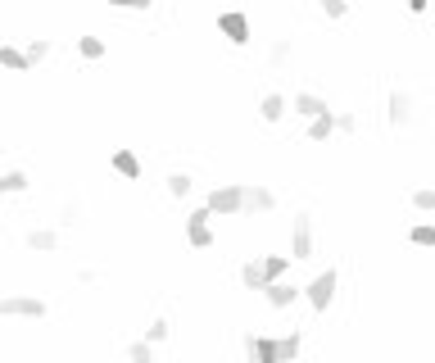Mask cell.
<instances>
[{
    "label": "cell",
    "mask_w": 435,
    "mask_h": 363,
    "mask_svg": "<svg viewBox=\"0 0 435 363\" xmlns=\"http://www.w3.org/2000/svg\"><path fill=\"white\" fill-rule=\"evenodd\" d=\"M317 5H322L326 18H345V14H350V0H317Z\"/></svg>",
    "instance_id": "29"
},
{
    "label": "cell",
    "mask_w": 435,
    "mask_h": 363,
    "mask_svg": "<svg viewBox=\"0 0 435 363\" xmlns=\"http://www.w3.org/2000/svg\"><path fill=\"white\" fill-rule=\"evenodd\" d=\"M127 363H154V345H150V341H132V345H127Z\"/></svg>",
    "instance_id": "22"
},
{
    "label": "cell",
    "mask_w": 435,
    "mask_h": 363,
    "mask_svg": "<svg viewBox=\"0 0 435 363\" xmlns=\"http://www.w3.org/2000/svg\"><path fill=\"white\" fill-rule=\"evenodd\" d=\"M336 132H345V137L359 132V118H354V114H336Z\"/></svg>",
    "instance_id": "30"
},
{
    "label": "cell",
    "mask_w": 435,
    "mask_h": 363,
    "mask_svg": "<svg viewBox=\"0 0 435 363\" xmlns=\"http://www.w3.org/2000/svg\"><path fill=\"white\" fill-rule=\"evenodd\" d=\"M408 205H413V209H422V214H435V191H431V186L413 191V196H408Z\"/></svg>",
    "instance_id": "23"
},
{
    "label": "cell",
    "mask_w": 435,
    "mask_h": 363,
    "mask_svg": "<svg viewBox=\"0 0 435 363\" xmlns=\"http://www.w3.org/2000/svg\"><path fill=\"white\" fill-rule=\"evenodd\" d=\"M168 331H172L168 318H154L150 327H145V341H150V345H159V341H168Z\"/></svg>",
    "instance_id": "27"
},
{
    "label": "cell",
    "mask_w": 435,
    "mask_h": 363,
    "mask_svg": "<svg viewBox=\"0 0 435 363\" xmlns=\"http://www.w3.org/2000/svg\"><path fill=\"white\" fill-rule=\"evenodd\" d=\"M154 5V0H132V9H150Z\"/></svg>",
    "instance_id": "32"
},
{
    "label": "cell",
    "mask_w": 435,
    "mask_h": 363,
    "mask_svg": "<svg viewBox=\"0 0 435 363\" xmlns=\"http://www.w3.org/2000/svg\"><path fill=\"white\" fill-rule=\"evenodd\" d=\"M286 60H290V41L282 36V41H272V46H268V64H272V69H282Z\"/></svg>",
    "instance_id": "25"
},
{
    "label": "cell",
    "mask_w": 435,
    "mask_h": 363,
    "mask_svg": "<svg viewBox=\"0 0 435 363\" xmlns=\"http://www.w3.org/2000/svg\"><path fill=\"white\" fill-rule=\"evenodd\" d=\"M218 32L227 36L231 46H249V18L240 9H222L218 14Z\"/></svg>",
    "instance_id": "6"
},
{
    "label": "cell",
    "mask_w": 435,
    "mask_h": 363,
    "mask_svg": "<svg viewBox=\"0 0 435 363\" xmlns=\"http://www.w3.org/2000/svg\"><path fill=\"white\" fill-rule=\"evenodd\" d=\"M299 350H304V336H299V331L282 336V359H286V363H295V359H299Z\"/></svg>",
    "instance_id": "24"
},
{
    "label": "cell",
    "mask_w": 435,
    "mask_h": 363,
    "mask_svg": "<svg viewBox=\"0 0 435 363\" xmlns=\"http://www.w3.org/2000/svg\"><path fill=\"white\" fill-rule=\"evenodd\" d=\"M240 282H245L249 291H263V286H268L263 282V259H249L245 268H240Z\"/></svg>",
    "instance_id": "17"
},
{
    "label": "cell",
    "mask_w": 435,
    "mask_h": 363,
    "mask_svg": "<svg viewBox=\"0 0 435 363\" xmlns=\"http://www.w3.org/2000/svg\"><path fill=\"white\" fill-rule=\"evenodd\" d=\"M0 196H5V173H0Z\"/></svg>",
    "instance_id": "34"
},
{
    "label": "cell",
    "mask_w": 435,
    "mask_h": 363,
    "mask_svg": "<svg viewBox=\"0 0 435 363\" xmlns=\"http://www.w3.org/2000/svg\"><path fill=\"white\" fill-rule=\"evenodd\" d=\"M245 359L249 363H286L282 359V341L258 336V331H249V336H245Z\"/></svg>",
    "instance_id": "4"
},
{
    "label": "cell",
    "mask_w": 435,
    "mask_h": 363,
    "mask_svg": "<svg viewBox=\"0 0 435 363\" xmlns=\"http://www.w3.org/2000/svg\"><path fill=\"white\" fill-rule=\"evenodd\" d=\"M209 209H195V214L186 218V241L195 245V250H209V245H214V227H209Z\"/></svg>",
    "instance_id": "7"
},
{
    "label": "cell",
    "mask_w": 435,
    "mask_h": 363,
    "mask_svg": "<svg viewBox=\"0 0 435 363\" xmlns=\"http://www.w3.org/2000/svg\"><path fill=\"white\" fill-rule=\"evenodd\" d=\"M408 245H417V250H431L435 245V223H417L408 232Z\"/></svg>",
    "instance_id": "19"
},
{
    "label": "cell",
    "mask_w": 435,
    "mask_h": 363,
    "mask_svg": "<svg viewBox=\"0 0 435 363\" xmlns=\"http://www.w3.org/2000/svg\"><path fill=\"white\" fill-rule=\"evenodd\" d=\"M290 263H295L290 254H268V259H263V282H268V286H272V282H282Z\"/></svg>",
    "instance_id": "15"
},
{
    "label": "cell",
    "mask_w": 435,
    "mask_h": 363,
    "mask_svg": "<svg viewBox=\"0 0 435 363\" xmlns=\"http://www.w3.org/2000/svg\"><path fill=\"white\" fill-rule=\"evenodd\" d=\"M191 186H195V182H191V173H172V177H168V196H172V200H186Z\"/></svg>",
    "instance_id": "21"
},
{
    "label": "cell",
    "mask_w": 435,
    "mask_h": 363,
    "mask_svg": "<svg viewBox=\"0 0 435 363\" xmlns=\"http://www.w3.org/2000/svg\"><path fill=\"white\" fill-rule=\"evenodd\" d=\"M55 245H60V236H55L50 227H32V232H27V250H36V254H50Z\"/></svg>",
    "instance_id": "14"
},
{
    "label": "cell",
    "mask_w": 435,
    "mask_h": 363,
    "mask_svg": "<svg viewBox=\"0 0 435 363\" xmlns=\"http://www.w3.org/2000/svg\"><path fill=\"white\" fill-rule=\"evenodd\" d=\"M109 5H127V9H132V0H109Z\"/></svg>",
    "instance_id": "33"
},
{
    "label": "cell",
    "mask_w": 435,
    "mask_h": 363,
    "mask_svg": "<svg viewBox=\"0 0 435 363\" xmlns=\"http://www.w3.org/2000/svg\"><path fill=\"white\" fill-rule=\"evenodd\" d=\"M23 191H27V173L9 168V173H5V196H23Z\"/></svg>",
    "instance_id": "26"
},
{
    "label": "cell",
    "mask_w": 435,
    "mask_h": 363,
    "mask_svg": "<svg viewBox=\"0 0 435 363\" xmlns=\"http://www.w3.org/2000/svg\"><path fill=\"white\" fill-rule=\"evenodd\" d=\"M23 55H27V64H41V60H46V55H50V41H46V36H36V41H32V46H27V50H23Z\"/></svg>",
    "instance_id": "28"
},
{
    "label": "cell",
    "mask_w": 435,
    "mask_h": 363,
    "mask_svg": "<svg viewBox=\"0 0 435 363\" xmlns=\"http://www.w3.org/2000/svg\"><path fill=\"white\" fill-rule=\"evenodd\" d=\"M245 209H249V214H272L277 196L268 186H245Z\"/></svg>",
    "instance_id": "10"
},
{
    "label": "cell",
    "mask_w": 435,
    "mask_h": 363,
    "mask_svg": "<svg viewBox=\"0 0 435 363\" xmlns=\"http://www.w3.org/2000/svg\"><path fill=\"white\" fill-rule=\"evenodd\" d=\"M295 114L313 123V118H322V114H331V104H326L322 95H313V91H299V95H295Z\"/></svg>",
    "instance_id": "8"
},
{
    "label": "cell",
    "mask_w": 435,
    "mask_h": 363,
    "mask_svg": "<svg viewBox=\"0 0 435 363\" xmlns=\"http://www.w3.org/2000/svg\"><path fill=\"white\" fill-rule=\"evenodd\" d=\"M77 55L82 60H104V41L100 36H77Z\"/></svg>",
    "instance_id": "20"
},
{
    "label": "cell",
    "mask_w": 435,
    "mask_h": 363,
    "mask_svg": "<svg viewBox=\"0 0 435 363\" xmlns=\"http://www.w3.org/2000/svg\"><path fill=\"white\" fill-rule=\"evenodd\" d=\"M385 118H390V128H403V123L413 118V95L408 91H390V114H385Z\"/></svg>",
    "instance_id": "11"
},
{
    "label": "cell",
    "mask_w": 435,
    "mask_h": 363,
    "mask_svg": "<svg viewBox=\"0 0 435 363\" xmlns=\"http://www.w3.org/2000/svg\"><path fill=\"white\" fill-rule=\"evenodd\" d=\"M0 64H5V69H14V73H27V69H32V64H27V55L14 50V46H0Z\"/></svg>",
    "instance_id": "18"
},
{
    "label": "cell",
    "mask_w": 435,
    "mask_h": 363,
    "mask_svg": "<svg viewBox=\"0 0 435 363\" xmlns=\"http://www.w3.org/2000/svg\"><path fill=\"white\" fill-rule=\"evenodd\" d=\"M205 209L209 214H222V218H231V214H240L245 209V186H236V182H227V186H218V191H209V200H205Z\"/></svg>",
    "instance_id": "1"
},
{
    "label": "cell",
    "mask_w": 435,
    "mask_h": 363,
    "mask_svg": "<svg viewBox=\"0 0 435 363\" xmlns=\"http://www.w3.org/2000/svg\"><path fill=\"white\" fill-rule=\"evenodd\" d=\"M308 254H313V214H308V209H299L295 223H290V259L304 263Z\"/></svg>",
    "instance_id": "2"
},
{
    "label": "cell",
    "mask_w": 435,
    "mask_h": 363,
    "mask_svg": "<svg viewBox=\"0 0 435 363\" xmlns=\"http://www.w3.org/2000/svg\"><path fill=\"white\" fill-rule=\"evenodd\" d=\"M331 132H336V114H322V118L308 123V141H331Z\"/></svg>",
    "instance_id": "16"
},
{
    "label": "cell",
    "mask_w": 435,
    "mask_h": 363,
    "mask_svg": "<svg viewBox=\"0 0 435 363\" xmlns=\"http://www.w3.org/2000/svg\"><path fill=\"white\" fill-rule=\"evenodd\" d=\"M263 295H268V304H272V309H290L299 291L290 282H272V286H263Z\"/></svg>",
    "instance_id": "13"
},
{
    "label": "cell",
    "mask_w": 435,
    "mask_h": 363,
    "mask_svg": "<svg viewBox=\"0 0 435 363\" xmlns=\"http://www.w3.org/2000/svg\"><path fill=\"white\" fill-rule=\"evenodd\" d=\"M109 164H113V173H118V177H127V182H137V177H141V159L132 155L127 146H118V150H113V155H109Z\"/></svg>",
    "instance_id": "9"
},
{
    "label": "cell",
    "mask_w": 435,
    "mask_h": 363,
    "mask_svg": "<svg viewBox=\"0 0 435 363\" xmlns=\"http://www.w3.org/2000/svg\"><path fill=\"white\" fill-rule=\"evenodd\" d=\"M336 286H340V273L336 268H326V273H317L313 282L304 286V295H308V304H313L317 313H326L331 309V300H336Z\"/></svg>",
    "instance_id": "3"
},
{
    "label": "cell",
    "mask_w": 435,
    "mask_h": 363,
    "mask_svg": "<svg viewBox=\"0 0 435 363\" xmlns=\"http://www.w3.org/2000/svg\"><path fill=\"white\" fill-rule=\"evenodd\" d=\"M258 118H263V123H282L286 118V95L268 91L263 100H258Z\"/></svg>",
    "instance_id": "12"
},
{
    "label": "cell",
    "mask_w": 435,
    "mask_h": 363,
    "mask_svg": "<svg viewBox=\"0 0 435 363\" xmlns=\"http://www.w3.org/2000/svg\"><path fill=\"white\" fill-rule=\"evenodd\" d=\"M403 5H408V14H427V5H431V0H403Z\"/></svg>",
    "instance_id": "31"
},
{
    "label": "cell",
    "mask_w": 435,
    "mask_h": 363,
    "mask_svg": "<svg viewBox=\"0 0 435 363\" xmlns=\"http://www.w3.org/2000/svg\"><path fill=\"white\" fill-rule=\"evenodd\" d=\"M0 318H46V300H36V295H9V300H0Z\"/></svg>",
    "instance_id": "5"
}]
</instances>
